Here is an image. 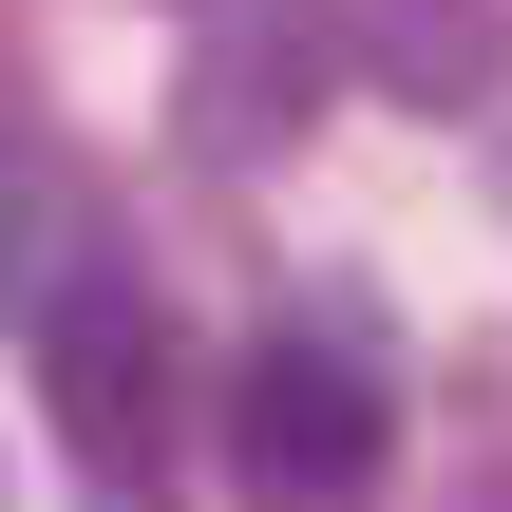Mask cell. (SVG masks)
<instances>
[{
  "mask_svg": "<svg viewBox=\"0 0 512 512\" xmlns=\"http://www.w3.org/2000/svg\"><path fill=\"white\" fill-rule=\"evenodd\" d=\"M38 380H57L76 475H152V456H171V323H152V285L57 266V285H38Z\"/></svg>",
  "mask_w": 512,
  "mask_h": 512,
  "instance_id": "obj_1",
  "label": "cell"
},
{
  "mask_svg": "<svg viewBox=\"0 0 512 512\" xmlns=\"http://www.w3.org/2000/svg\"><path fill=\"white\" fill-rule=\"evenodd\" d=\"M228 456H247L266 494H361V475H380V380L323 361V342H266L247 399H228Z\"/></svg>",
  "mask_w": 512,
  "mask_h": 512,
  "instance_id": "obj_2",
  "label": "cell"
},
{
  "mask_svg": "<svg viewBox=\"0 0 512 512\" xmlns=\"http://www.w3.org/2000/svg\"><path fill=\"white\" fill-rule=\"evenodd\" d=\"M380 76H399L418 114H494L512 19H494V0H380Z\"/></svg>",
  "mask_w": 512,
  "mask_h": 512,
  "instance_id": "obj_3",
  "label": "cell"
},
{
  "mask_svg": "<svg viewBox=\"0 0 512 512\" xmlns=\"http://www.w3.org/2000/svg\"><path fill=\"white\" fill-rule=\"evenodd\" d=\"M57 266H76V190H57V171H0V323H19Z\"/></svg>",
  "mask_w": 512,
  "mask_h": 512,
  "instance_id": "obj_4",
  "label": "cell"
}]
</instances>
